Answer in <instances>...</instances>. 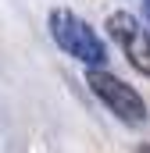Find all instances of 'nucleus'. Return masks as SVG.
<instances>
[{
  "label": "nucleus",
  "instance_id": "f257e3e1",
  "mask_svg": "<svg viewBox=\"0 0 150 153\" xmlns=\"http://www.w3.org/2000/svg\"><path fill=\"white\" fill-rule=\"evenodd\" d=\"M46 29H50V39H54L68 57H75L79 64L100 68V64L107 61V46H104V39L97 36L93 25H89L86 18H79L75 11H68V7L50 11Z\"/></svg>",
  "mask_w": 150,
  "mask_h": 153
},
{
  "label": "nucleus",
  "instance_id": "f03ea898",
  "mask_svg": "<svg viewBox=\"0 0 150 153\" xmlns=\"http://www.w3.org/2000/svg\"><path fill=\"white\" fill-rule=\"evenodd\" d=\"M86 85H89V93H93L118 121H125V125H143V121H147V100H143L125 78L111 75V71H104V68H89V71H86Z\"/></svg>",
  "mask_w": 150,
  "mask_h": 153
},
{
  "label": "nucleus",
  "instance_id": "7ed1b4c3",
  "mask_svg": "<svg viewBox=\"0 0 150 153\" xmlns=\"http://www.w3.org/2000/svg\"><path fill=\"white\" fill-rule=\"evenodd\" d=\"M104 29H107V36L118 43L122 57H125L143 78H150V25H143V22H140L136 14H129V11H114V14H107Z\"/></svg>",
  "mask_w": 150,
  "mask_h": 153
}]
</instances>
